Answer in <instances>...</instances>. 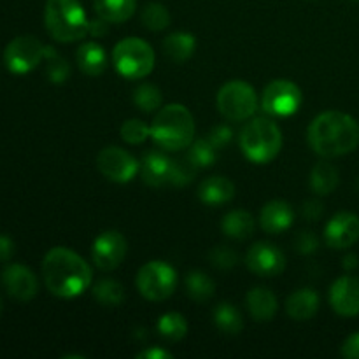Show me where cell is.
<instances>
[{
    "mask_svg": "<svg viewBox=\"0 0 359 359\" xmlns=\"http://www.w3.org/2000/svg\"><path fill=\"white\" fill-rule=\"evenodd\" d=\"M309 146L325 160L353 153L359 144V123L340 111H326L312 119L307 130Z\"/></svg>",
    "mask_w": 359,
    "mask_h": 359,
    "instance_id": "obj_1",
    "label": "cell"
},
{
    "mask_svg": "<svg viewBox=\"0 0 359 359\" xmlns=\"http://www.w3.org/2000/svg\"><path fill=\"white\" fill-rule=\"evenodd\" d=\"M42 277L49 293L58 298H76L93 283V270L77 252L53 248L42 262Z\"/></svg>",
    "mask_w": 359,
    "mask_h": 359,
    "instance_id": "obj_2",
    "label": "cell"
},
{
    "mask_svg": "<svg viewBox=\"0 0 359 359\" xmlns=\"http://www.w3.org/2000/svg\"><path fill=\"white\" fill-rule=\"evenodd\" d=\"M151 137L163 151L188 149L195 140V119L182 104L161 107L151 123Z\"/></svg>",
    "mask_w": 359,
    "mask_h": 359,
    "instance_id": "obj_3",
    "label": "cell"
},
{
    "mask_svg": "<svg viewBox=\"0 0 359 359\" xmlns=\"http://www.w3.org/2000/svg\"><path fill=\"white\" fill-rule=\"evenodd\" d=\"M44 25L55 41L67 44L86 37L90 20L79 0H48Z\"/></svg>",
    "mask_w": 359,
    "mask_h": 359,
    "instance_id": "obj_4",
    "label": "cell"
},
{
    "mask_svg": "<svg viewBox=\"0 0 359 359\" xmlns=\"http://www.w3.org/2000/svg\"><path fill=\"white\" fill-rule=\"evenodd\" d=\"M238 144L248 158L252 163H269L283 147V132L279 126L269 118H255L242 128Z\"/></svg>",
    "mask_w": 359,
    "mask_h": 359,
    "instance_id": "obj_5",
    "label": "cell"
},
{
    "mask_svg": "<svg viewBox=\"0 0 359 359\" xmlns=\"http://www.w3.org/2000/svg\"><path fill=\"white\" fill-rule=\"evenodd\" d=\"M153 48L139 37H126L112 49V63L126 79H142L154 69Z\"/></svg>",
    "mask_w": 359,
    "mask_h": 359,
    "instance_id": "obj_6",
    "label": "cell"
},
{
    "mask_svg": "<svg viewBox=\"0 0 359 359\" xmlns=\"http://www.w3.org/2000/svg\"><path fill=\"white\" fill-rule=\"evenodd\" d=\"M217 111L228 121H245L258 109V95L249 83L241 79L223 84L217 91Z\"/></svg>",
    "mask_w": 359,
    "mask_h": 359,
    "instance_id": "obj_7",
    "label": "cell"
},
{
    "mask_svg": "<svg viewBox=\"0 0 359 359\" xmlns=\"http://www.w3.org/2000/svg\"><path fill=\"white\" fill-rule=\"evenodd\" d=\"M135 284L146 300L163 302L174 294L177 287V273L168 263L154 259L139 270Z\"/></svg>",
    "mask_w": 359,
    "mask_h": 359,
    "instance_id": "obj_8",
    "label": "cell"
},
{
    "mask_svg": "<svg viewBox=\"0 0 359 359\" xmlns=\"http://www.w3.org/2000/svg\"><path fill=\"white\" fill-rule=\"evenodd\" d=\"M304 95L298 84L287 79H276L263 90L262 107L263 111L273 118H287L297 114L302 107Z\"/></svg>",
    "mask_w": 359,
    "mask_h": 359,
    "instance_id": "obj_9",
    "label": "cell"
},
{
    "mask_svg": "<svg viewBox=\"0 0 359 359\" xmlns=\"http://www.w3.org/2000/svg\"><path fill=\"white\" fill-rule=\"evenodd\" d=\"M44 48L34 35H20L7 44L4 63L13 74H28L44 60Z\"/></svg>",
    "mask_w": 359,
    "mask_h": 359,
    "instance_id": "obj_10",
    "label": "cell"
},
{
    "mask_svg": "<svg viewBox=\"0 0 359 359\" xmlns=\"http://www.w3.org/2000/svg\"><path fill=\"white\" fill-rule=\"evenodd\" d=\"M97 168L105 179L118 184L130 182L140 170V163L128 151L118 146H107L98 153Z\"/></svg>",
    "mask_w": 359,
    "mask_h": 359,
    "instance_id": "obj_11",
    "label": "cell"
},
{
    "mask_svg": "<svg viewBox=\"0 0 359 359\" xmlns=\"http://www.w3.org/2000/svg\"><path fill=\"white\" fill-rule=\"evenodd\" d=\"M128 251V242L119 231L109 230L98 235L91 245L93 265L102 272H111L118 269Z\"/></svg>",
    "mask_w": 359,
    "mask_h": 359,
    "instance_id": "obj_12",
    "label": "cell"
},
{
    "mask_svg": "<svg viewBox=\"0 0 359 359\" xmlns=\"http://www.w3.org/2000/svg\"><path fill=\"white\" fill-rule=\"evenodd\" d=\"M245 265L259 277H276L286 269V256L270 242H256L245 255Z\"/></svg>",
    "mask_w": 359,
    "mask_h": 359,
    "instance_id": "obj_13",
    "label": "cell"
},
{
    "mask_svg": "<svg viewBox=\"0 0 359 359\" xmlns=\"http://www.w3.org/2000/svg\"><path fill=\"white\" fill-rule=\"evenodd\" d=\"M2 286L14 300L30 302L37 294L39 280L30 269L13 263L2 270Z\"/></svg>",
    "mask_w": 359,
    "mask_h": 359,
    "instance_id": "obj_14",
    "label": "cell"
},
{
    "mask_svg": "<svg viewBox=\"0 0 359 359\" xmlns=\"http://www.w3.org/2000/svg\"><path fill=\"white\" fill-rule=\"evenodd\" d=\"M330 305L342 318H356L359 314V279L342 276L330 287Z\"/></svg>",
    "mask_w": 359,
    "mask_h": 359,
    "instance_id": "obj_15",
    "label": "cell"
},
{
    "mask_svg": "<svg viewBox=\"0 0 359 359\" xmlns=\"http://www.w3.org/2000/svg\"><path fill=\"white\" fill-rule=\"evenodd\" d=\"M325 241L333 249H347L359 241V217L353 212H339L325 228Z\"/></svg>",
    "mask_w": 359,
    "mask_h": 359,
    "instance_id": "obj_16",
    "label": "cell"
},
{
    "mask_svg": "<svg viewBox=\"0 0 359 359\" xmlns=\"http://www.w3.org/2000/svg\"><path fill=\"white\" fill-rule=\"evenodd\" d=\"M294 221V210L284 200H272L259 212V224L266 233L279 235L290 230Z\"/></svg>",
    "mask_w": 359,
    "mask_h": 359,
    "instance_id": "obj_17",
    "label": "cell"
},
{
    "mask_svg": "<svg viewBox=\"0 0 359 359\" xmlns=\"http://www.w3.org/2000/svg\"><path fill=\"white\" fill-rule=\"evenodd\" d=\"M172 158L161 151H147L140 161V175L142 181L151 188H161L168 182Z\"/></svg>",
    "mask_w": 359,
    "mask_h": 359,
    "instance_id": "obj_18",
    "label": "cell"
},
{
    "mask_svg": "<svg viewBox=\"0 0 359 359\" xmlns=\"http://www.w3.org/2000/svg\"><path fill=\"white\" fill-rule=\"evenodd\" d=\"M235 196V184L224 175H212L200 182L198 198L205 205L217 207L223 203L231 202Z\"/></svg>",
    "mask_w": 359,
    "mask_h": 359,
    "instance_id": "obj_19",
    "label": "cell"
},
{
    "mask_svg": "<svg viewBox=\"0 0 359 359\" xmlns=\"http://www.w3.org/2000/svg\"><path fill=\"white\" fill-rule=\"evenodd\" d=\"M76 62L81 72L90 77H97L104 74L105 69H107L109 56L98 42L90 41L79 46L76 53Z\"/></svg>",
    "mask_w": 359,
    "mask_h": 359,
    "instance_id": "obj_20",
    "label": "cell"
},
{
    "mask_svg": "<svg viewBox=\"0 0 359 359\" xmlns=\"http://www.w3.org/2000/svg\"><path fill=\"white\" fill-rule=\"evenodd\" d=\"M319 311V294L311 287L294 291L286 302V312L294 321H309Z\"/></svg>",
    "mask_w": 359,
    "mask_h": 359,
    "instance_id": "obj_21",
    "label": "cell"
},
{
    "mask_svg": "<svg viewBox=\"0 0 359 359\" xmlns=\"http://www.w3.org/2000/svg\"><path fill=\"white\" fill-rule=\"evenodd\" d=\"M245 304H248L249 312H251L255 321H272L279 309V302L277 297L266 287H255L245 297Z\"/></svg>",
    "mask_w": 359,
    "mask_h": 359,
    "instance_id": "obj_22",
    "label": "cell"
},
{
    "mask_svg": "<svg viewBox=\"0 0 359 359\" xmlns=\"http://www.w3.org/2000/svg\"><path fill=\"white\" fill-rule=\"evenodd\" d=\"M97 16L107 23H123L137 11V0H93Z\"/></svg>",
    "mask_w": 359,
    "mask_h": 359,
    "instance_id": "obj_23",
    "label": "cell"
},
{
    "mask_svg": "<svg viewBox=\"0 0 359 359\" xmlns=\"http://www.w3.org/2000/svg\"><path fill=\"white\" fill-rule=\"evenodd\" d=\"M195 48L196 39L189 32H174L163 41L165 56H168L174 63H182L191 58Z\"/></svg>",
    "mask_w": 359,
    "mask_h": 359,
    "instance_id": "obj_24",
    "label": "cell"
},
{
    "mask_svg": "<svg viewBox=\"0 0 359 359\" xmlns=\"http://www.w3.org/2000/svg\"><path fill=\"white\" fill-rule=\"evenodd\" d=\"M221 230L226 237L245 241L255 231V217L248 210H231L221 221Z\"/></svg>",
    "mask_w": 359,
    "mask_h": 359,
    "instance_id": "obj_25",
    "label": "cell"
},
{
    "mask_svg": "<svg viewBox=\"0 0 359 359\" xmlns=\"http://www.w3.org/2000/svg\"><path fill=\"white\" fill-rule=\"evenodd\" d=\"M339 186V170L330 161H319L311 172V189L316 195H330Z\"/></svg>",
    "mask_w": 359,
    "mask_h": 359,
    "instance_id": "obj_26",
    "label": "cell"
},
{
    "mask_svg": "<svg viewBox=\"0 0 359 359\" xmlns=\"http://www.w3.org/2000/svg\"><path fill=\"white\" fill-rule=\"evenodd\" d=\"M214 323L217 330L224 335H238L244 328V319H242L241 311L230 302H223L214 309Z\"/></svg>",
    "mask_w": 359,
    "mask_h": 359,
    "instance_id": "obj_27",
    "label": "cell"
},
{
    "mask_svg": "<svg viewBox=\"0 0 359 359\" xmlns=\"http://www.w3.org/2000/svg\"><path fill=\"white\" fill-rule=\"evenodd\" d=\"M184 287L188 297L191 300L198 302V304H205L207 300H210L214 291H216L214 280L205 272H202V270H193V272H189L184 279Z\"/></svg>",
    "mask_w": 359,
    "mask_h": 359,
    "instance_id": "obj_28",
    "label": "cell"
},
{
    "mask_svg": "<svg viewBox=\"0 0 359 359\" xmlns=\"http://www.w3.org/2000/svg\"><path fill=\"white\" fill-rule=\"evenodd\" d=\"M93 298L104 307H118L125 300V287L114 279H100L91 287Z\"/></svg>",
    "mask_w": 359,
    "mask_h": 359,
    "instance_id": "obj_29",
    "label": "cell"
},
{
    "mask_svg": "<svg viewBox=\"0 0 359 359\" xmlns=\"http://www.w3.org/2000/svg\"><path fill=\"white\" fill-rule=\"evenodd\" d=\"M156 330L161 339L168 340V342H179L188 333V323H186L184 316L179 312H167L158 319Z\"/></svg>",
    "mask_w": 359,
    "mask_h": 359,
    "instance_id": "obj_30",
    "label": "cell"
},
{
    "mask_svg": "<svg viewBox=\"0 0 359 359\" xmlns=\"http://www.w3.org/2000/svg\"><path fill=\"white\" fill-rule=\"evenodd\" d=\"M44 60L48 62L46 65V76L51 83L62 84L69 79L70 76V65L67 63V60L63 56H60L56 53L55 48L51 46H46L44 48Z\"/></svg>",
    "mask_w": 359,
    "mask_h": 359,
    "instance_id": "obj_31",
    "label": "cell"
},
{
    "mask_svg": "<svg viewBox=\"0 0 359 359\" xmlns=\"http://www.w3.org/2000/svg\"><path fill=\"white\" fill-rule=\"evenodd\" d=\"M133 102H135V105L142 112H156L160 111L161 104H163V95H161L160 88L146 83L140 84L133 91Z\"/></svg>",
    "mask_w": 359,
    "mask_h": 359,
    "instance_id": "obj_32",
    "label": "cell"
},
{
    "mask_svg": "<svg viewBox=\"0 0 359 359\" xmlns=\"http://www.w3.org/2000/svg\"><path fill=\"white\" fill-rule=\"evenodd\" d=\"M140 20H142L144 27H146L147 30L161 32L170 25V13H168V9L163 4L151 2L142 9Z\"/></svg>",
    "mask_w": 359,
    "mask_h": 359,
    "instance_id": "obj_33",
    "label": "cell"
},
{
    "mask_svg": "<svg viewBox=\"0 0 359 359\" xmlns=\"http://www.w3.org/2000/svg\"><path fill=\"white\" fill-rule=\"evenodd\" d=\"M216 147L209 142V139H196L189 144L188 158L193 161L196 168L212 167L216 161Z\"/></svg>",
    "mask_w": 359,
    "mask_h": 359,
    "instance_id": "obj_34",
    "label": "cell"
},
{
    "mask_svg": "<svg viewBox=\"0 0 359 359\" xmlns=\"http://www.w3.org/2000/svg\"><path fill=\"white\" fill-rule=\"evenodd\" d=\"M196 170L198 168L193 165V161L188 156L182 158V160H174L172 158L170 165V174H168V182L174 186H186L193 181Z\"/></svg>",
    "mask_w": 359,
    "mask_h": 359,
    "instance_id": "obj_35",
    "label": "cell"
},
{
    "mask_svg": "<svg viewBox=\"0 0 359 359\" xmlns=\"http://www.w3.org/2000/svg\"><path fill=\"white\" fill-rule=\"evenodd\" d=\"M151 137V126H147L146 123L140 121V119H128L121 125V139L125 142L137 146V144H142L144 140Z\"/></svg>",
    "mask_w": 359,
    "mask_h": 359,
    "instance_id": "obj_36",
    "label": "cell"
},
{
    "mask_svg": "<svg viewBox=\"0 0 359 359\" xmlns=\"http://www.w3.org/2000/svg\"><path fill=\"white\" fill-rule=\"evenodd\" d=\"M209 259L216 269L230 270L238 263V255L233 249L228 248V245H217V248H214L210 251Z\"/></svg>",
    "mask_w": 359,
    "mask_h": 359,
    "instance_id": "obj_37",
    "label": "cell"
},
{
    "mask_svg": "<svg viewBox=\"0 0 359 359\" xmlns=\"http://www.w3.org/2000/svg\"><path fill=\"white\" fill-rule=\"evenodd\" d=\"M294 248L302 255H312V252L318 251L319 241L312 231H300L297 241H294Z\"/></svg>",
    "mask_w": 359,
    "mask_h": 359,
    "instance_id": "obj_38",
    "label": "cell"
},
{
    "mask_svg": "<svg viewBox=\"0 0 359 359\" xmlns=\"http://www.w3.org/2000/svg\"><path fill=\"white\" fill-rule=\"evenodd\" d=\"M231 137H233V132H231L230 126L219 125L216 126V128H212V132L209 133L207 139H209V142L212 144L216 149H221V147H224L228 142H230Z\"/></svg>",
    "mask_w": 359,
    "mask_h": 359,
    "instance_id": "obj_39",
    "label": "cell"
},
{
    "mask_svg": "<svg viewBox=\"0 0 359 359\" xmlns=\"http://www.w3.org/2000/svg\"><path fill=\"white\" fill-rule=\"evenodd\" d=\"M340 353L347 359H359V332L353 333L344 340Z\"/></svg>",
    "mask_w": 359,
    "mask_h": 359,
    "instance_id": "obj_40",
    "label": "cell"
},
{
    "mask_svg": "<svg viewBox=\"0 0 359 359\" xmlns=\"http://www.w3.org/2000/svg\"><path fill=\"white\" fill-rule=\"evenodd\" d=\"M302 214H304L305 219L309 221H318L323 216V205L318 200H311V202H305L302 207Z\"/></svg>",
    "mask_w": 359,
    "mask_h": 359,
    "instance_id": "obj_41",
    "label": "cell"
},
{
    "mask_svg": "<svg viewBox=\"0 0 359 359\" xmlns=\"http://www.w3.org/2000/svg\"><path fill=\"white\" fill-rule=\"evenodd\" d=\"M137 359H174V354L161 347H149L137 354Z\"/></svg>",
    "mask_w": 359,
    "mask_h": 359,
    "instance_id": "obj_42",
    "label": "cell"
},
{
    "mask_svg": "<svg viewBox=\"0 0 359 359\" xmlns=\"http://www.w3.org/2000/svg\"><path fill=\"white\" fill-rule=\"evenodd\" d=\"M14 255V242L7 235H0V262H9Z\"/></svg>",
    "mask_w": 359,
    "mask_h": 359,
    "instance_id": "obj_43",
    "label": "cell"
},
{
    "mask_svg": "<svg viewBox=\"0 0 359 359\" xmlns=\"http://www.w3.org/2000/svg\"><path fill=\"white\" fill-rule=\"evenodd\" d=\"M88 34L93 35V37H102V35H105L107 34V21L102 20L100 16H98L97 20H90Z\"/></svg>",
    "mask_w": 359,
    "mask_h": 359,
    "instance_id": "obj_44",
    "label": "cell"
},
{
    "mask_svg": "<svg viewBox=\"0 0 359 359\" xmlns=\"http://www.w3.org/2000/svg\"><path fill=\"white\" fill-rule=\"evenodd\" d=\"M358 266V256L356 255H347L344 258V269L346 270H354Z\"/></svg>",
    "mask_w": 359,
    "mask_h": 359,
    "instance_id": "obj_45",
    "label": "cell"
},
{
    "mask_svg": "<svg viewBox=\"0 0 359 359\" xmlns=\"http://www.w3.org/2000/svg\"><path fill=\"white\" fill-rule=\"evenodd\" d=\"M0 312H2V302H0Z\"/></svg>",
    "mask_w": 359,
    "mask_h": 359,
    "instance_id": "obj_46",
    "label": "cell"
},
{
    "mask_svg": "<svg viewBox=\"0 0 359 359\" xmlns=\"http://www.w3.org/2000/svg\"><path fill=\"white\" fill-rule=\"evenodd\" d=\"M354 2H359V0H354Z\"/></svg>",
    "mask_w": 359,
    "mask_h": 359,
    "instance_id": "obj_47",
    "label": "cell"
}]
</instances>
